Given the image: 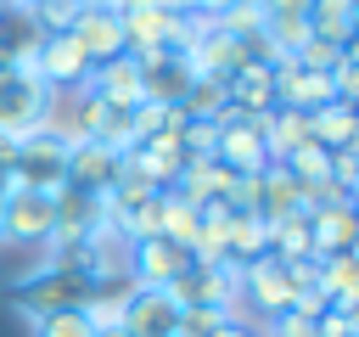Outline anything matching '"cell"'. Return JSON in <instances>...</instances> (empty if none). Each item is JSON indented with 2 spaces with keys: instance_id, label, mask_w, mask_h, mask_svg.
<instances>
[{
  "instance_id": "obj_25",
  "label": "cell",
  "mask_w": 359,
  "mask_h": 337,
  "mask_svg": "<svg viewBox=\"0 0 359 337\" xmlns=\"http://www.w3.org/2000/svg\"><path fill=\"white\" fill-rule=\"evenodd\" d=\"M236 326V309H180L174 337H224Z\"/></svg>"
},
{
  "instance_id": "obj_24",
  "label": "cell",
  "mask_w": 359,
  "mask_h": 337,
  "mask_svg": "<svg viewBox=\"0 0 359 337\" xmlns=\"http://www.w3.org/2000/svg\"><path fill=\"white\" fill-rule=\"evenodd\" d=\"M286 163V174L297 180V185H325L331 180V152L325 146H314V140H303L292 157H280Z\"/></svg>"
},
{
  "instance_id": "obj_11",
  "label": "cell",
  "mask_w": 359,
  "mask_h": 337,
  "mask_svg": "<svg viewBox=\"0 0 359 337\" xmlns=\"http://www.w3.org/2000/svg\"><path fill=\"white\" fill-rule=\"evenodd\" d=\"M129 337H174V326H180V303L168 298V292H157V286H135L129 298H123V320H118Z\"/></svg>"
},
{
  "instance_id": "obj_23",
  "label": "cell",
  "mask_w": 359,
  "mask_h": 337,
  "mask_svg": "<svg viewBox=\"0 0 359 337\" xmlns=\"http://www.w3.org/2000/svg\"><path fill=\"white\" fill-rule=\"evenodd\" d=\"M196 219H202V208H196V202H185L180 191H163V236H168V242H180L185 253H191Z\"/></svg>"
},
{
  "instance_id": "obj_9",
  "label": "cell",
  "mask_w": 359,
  "mask_h": 337,
  "mask_svg": "<svg viewBox=\"0 0 359 337\" xmlns=\"http://www.w3.org/2000/svg\"><path fill=\"white\" fill-rule=\"evenodd\" d=\"M185 264H191V253H185L180 242H168V236L129 242V281H135V286H157V292H168L174 275H180Z\"/></svg>"
},
{
  "instance_id": "obj_27",
  "label": "cell",
  "mask_w": 359,
  "mask_h": 337,
  "mask_svg": "<svg viewBox=\"0 0 359 337\" xmlns=\"http://www.w3.org/2000/svg\"><path fill=\"white\" fill-rule=\"evenodd\" d=\"M331 95H337V101H353V95H359V56H353V51L331 67Z\"/></svg>"
},
{
  "instance_id": "obj_8",
  "label": "cell",
  "mask_w": 359,
  "mask_h": 337,
  "mask_svg": "<svg viewBox=\"0 0 359 337\" xmlns=\"http://www.w3.org/2000/svg\"><path fill=\"white\" fill-rule=\"evenodd\" d=\"M62 28L84 45V56H90L95 67L112 62V56H123V17H118V6H79Z\"/></svg>"
},
{
  "instance_id": "obj_20",
  "label": "cell",
  "mask_w": 359,
  "mask_h": 337,
  "mask_svg": "<svg viewBox=\"0 0 359 337\" xmlns=\"http://www.w3.org/2000/svg\"><path fill=\"white\" fill-rule=\"evenodd\" d=\"M264 253H269V225H264L258 213H236V208H230V253H224V258L241 270V264H252V258H264Z\"/></svg>"
},
{
  "instance_id": "obj_17",
  "label": "cell",
  "mask_w": 359,
  "mask_h": 337,
  "mask_svg": "<svg viewBox=\"0 0 359 337\" xmlns=\"http://www.w3.org/2000/svg\"><path fill=\"white\" fill-rule=\"evenodd\" d=\"M303 22H309V34H314V39H325V45H342V51H353V28H359V0H309Z\"/></svg>"
},
{
  "instance_id": "obj_12",
  "label": "cell",
  "mask_w": 359,
  "mask_h": 337,
  "mask_svg": "<svg viewBox=\"0 0 359 337\" xmlns=\"http://www.w3.org/2000/svg\"><path fill=\"white\" fill-rule=\"evenodd\" d=\"M252 213L264 225H280V219L303 213V185L286 174V163H269V168L252 174Z\"/></svg>"
},
{
  "instance_id": "obj_14",
  "label": "cell",
  "mask_w": 359,
  "mask_h": 337,
  "mask_svg": "<svg viewBox=\"0 0 359 337\" xmlns=\"http://www.w3.org/2000/svg\"><path fill=\"white\" fill-rule=\"evenodd\" d=\"M309 236H314V258H325V253H353V242H359V213H353V202L337 197V202L309 208Z\"/></svg>"
},
{
  "instance_id": "obj_13",
  "label": "cell",
  "mask_w": 359,
  "mask_h": 337,
  "mask_svg": "<svg viewBox=\"0 0 359 337\" xmlns=\"http://www.w3.org/2000/svg\"><path fill=\"white\" fill-rule=\"evenodd\" d=\"M101 107H118V112H135L140 101H146V90H140V62L135 56H112V62H101L95 73H90V84H84Z\"/></svg>"
},
{
  "instance_id": "obj_4",
  "label": "cell",
  "mask_w": 359,
  "mask_h": 337,
  "mask_svg": "<svg viewBox=\"0 0 359 337\" xmlns=\"http://www.w3.org/2000/svg\"><path fill=\"white\" fill-rule=\"evenodd\" d=\"M34 73H39L45 90L56 95V90H84L90 73H95V62L84 56V45H79L67 28H50V34H39V45H34Z\"/></svg>"
},
{
  "instance_id": "obj_31",
  "label": "cell",
  "mask_w": 359,
  "mask_h": 337,
  "mask_svg": "<svg viewBox=\"0 0 359 337\" xmlns=\"http://www.w3.org/2000/svg\"><path fill=\"white\" fill-rule=\"evenodd\" d=\"M264 11H269V17H303L309 0H264Z\"/></svg>"
},
{
  "instance_id": "obj_10",
  "label": "cell",
  "mask_w": 359,
  "mask_h": 337,
  "mask_svg": "<svg viewBox=\"0 0 359 337\" xmlns=\"http://www.w3.org/2000/svg\"><path fill=\"white\" fill-rule=\"evenodd\" d=\"M123 168V152L101 146V140H67V185L73 191H90V197H107L112 180Z\"/></svg>"
},
{
  "instance_id": "obj_30",
  "label": "cell",
  "mask_w": 359,
  "mask_h": 337,
  "mask_svg": "<svg viewBox=\"0 0 359 337\" xmlns=\"http://www.w3.org/2000/svg\"><path fill=\"white\" fill-rule=\"evenodd\" d=\"M269 337H320V331H314V320H303V315H292V309H286V315H275V320H269Z\"/></svg>"
},
{
  "instance_id": "obj_32",
  "label": "cell",
  "mask_w": 359,
  "mask_h": 337,
  "mask_svg": "<svg viewBox=\"0 0 359 337\" xmlns=\"http://www.w3.org/2000/svg\"><path fill=\"white\" fill-rule=\"evenodd\" d=\"M11 163H17V140L0 135V180H6V185H11Z\"/></svg>"
},
{
  "instance_id": "obj_26",
  "label": "cell",
  "mask_w": 359,
  "mask_h": 337,
  "mask_svg": "<svg viewBox=\"0 0 359 337\" xmlns=\"http://www.w3.org/2000/svg\"><path fill=\"white\" fill-rule=\"evenodd\" d=\"M34 337H95V320L84 309H56L34 320Z\"/></svg>"
},
{
  "instance_id": "obj_5",
  "label": "cell",
  "mask_w": 359,
  "mask_h": 337,
  "mask_svg": "<svg viewBox=\"0 0 359 337\" xmlns=\"http://www.w3.org/2000/svg\"><path fill=\"white\" fill-rule=\"evenodd\" d=\"M180 309H236L241 298V270L236 264H185L168 286Z\"/></svg>"
},
{
  "instance_id": "obj_21",
  "label": "cell",
  "mask_w": 359,
  "mask_h": 337,
  "mask_svg": "<svg viewBox=\"0 0 359 337\" xmlns=\"http://www.w3.org/2000/svg\"><path fill=\"white\" fill-rule=\"evenodd\" d=\"M269 258L280 264H297V258H314V236H309V213H292L280 225H269Z\"/></svg>"
},
{
  "instance_id": "obj_19",
  "label": "cell",
  "mask_w": 359,
  "mask_h": 337,
  "mask_svg": "<svg viewBox=\"0 0 359 337\" xmlns=\"http://www.w3.org/2000/svg\"><path fill=\"white\" fill-rule=\"evenodd\" d=\"M320 292L331 309H359V253H325L320 258Z\"/></svg>"
},
{
  "instance_id": "obj_22",
  "label": "cell",
  "mask_w": 359,
  "mask_h": 337,
  "mask_svg": "<svg viewBox=\"0 0 359 337\" xmlns=\"http://www.w3.org/2000/svg\"><path fill=\"white\" fill-rule=\"evenodd\" d=\"M224 107H230V101H224V84H219V79H191L185 95H180V112L196 118V124H213Z\"/></svg>"
},
{
  "instance_id": "obj_1",
  "label": "cell",
  "mask_w": 359,
  "mask_h": 337,
  "mask_svg": "<svg viewBox=\"0 0 359 337\" xmlns=\"http://www.w3.org/2000/svg\"><path fill=\"white\" fill-rule=\"evenodd\" d=\"M50 124V90L34 73V62H0V135L22 140Z\"/></svg>"
},
{
  "instance_id": "obj_6",
  "label": "cell",
  "mask_w": 359,
  "mask_h": 337,
  "mask_svg": "<svg viewBox=\"0 0 359 337\" xmlns=\"http://www.w3.org/2000/svg\"><path fill=\"white\" fill-rule=\"evenodd\" d=\"M50 202H56V230H50V247L56 253H79L90 236L107 230V202L101 197L62 185V191H50Z\"/></svg>"
},
{
  "instance_id": "obj_29",
  "label": "cell",
  "mask_w": 359,
  "mask_h": 337,
  "mask_svg": "<svg viewBox=\"0 0 359 337\" xmlns=\"http://www.w3.org/2000/svg\"><path fill=\"white\" fill-rule=\"evenodd\" d=\"M353 180H359V152H353V146H342V152H331V185L353 197Z\"/></svg>"
},
{
  "instance_id": "obj_15",
  "label": "cell",
  "mask_w": 359,
  "mask_h": 337,
  "mask_svg": "<svg viewBox=\"0 0 359 337\" xmlns=\"http://www.w3.org/2000/svg\"><path fill=\"white\" fill-rule=\"evenodd\" d=\"M241 298H252L269 320L275 315H286L292 309V275H286V264L280 258H252V264H241Z\"/></svg>"
},
{
  "instance_id": "obj_16",
  "label": "cell",
  "mask_w": 359,
  "mask_h": 337,
  "mask_svg": "<svg viewBox=\"0 0 359 337\" xmlns=\"http://www.w3.org/2000/svg\"><path fill=\"white\" fill-rule=\"evenodd\" d=\"M135 62H140V90H146V101H157V107H180L185 84L196 79L180 51H157V56H135Z\"/></svg>"
},
{
  "instance_id": "obj_3",
  "label": "cell",
  "mask_w": 359,
  "mask_h": 337,
  "mask_svg": "<svg viewBox=\"0 0 359 337\" xmlns=\"http://www.w3.org/2000/svg\"><path fill=\"white\" fill-rule=\"evenodd\" d=\"M11 185L28 191H62L67 185V140L56 129H34L17 140V163H11Z\"/></svg>"
},
{
  "instance_id": "obj_28",
  "label": "cell",
  "mask_w": 359,
  "mask_h": 337,
  "mask_svg": "<svg viewBox=\"0 0 359 337\" xmlns=\"http://www.w3.org/2000/svg\"><path fill=\"white\" fill-rule=\"evenodd\" d=\"M314 331L320 337H359V309H325L314 320Z\"/></svg>"
},
{
  "instance_id": "obj_2",
  "label": "cell",
  "mask_w": 359,
  "mask_h": 337,
  "mask_svg": "<svg viewBox=\"0 0 359 337\" xmlns=\"http://www.w3.org/2000/svg\"><path fill=\"white\" fill-rule=\"evenodd\" d=\"M90 275H84V264H73V258H50L39 275H28V281H17V303H22V315H56V309H84V298H90Z\"/></svg>"
},
{
  "instance_id": "obj_7",
  "label": "cell",
  "mask_w": 359,
  "mask_h": 337,
  "mask_svg": "<svg viewBox=\"0 0 359 337\" xmlns=\"http://www.w3.org/2000/svg\"><path fill=\"white\" fill-rule=\"evenodd\" d=\"M50 230H56V202H50V191L11 185V191H6L0 242H50Z\"/></svg>"
},
{
  "instance_id": "obj_18",
  "label": "cell",
  "mask_w": 359,
  "mask_h": 337,
  "mask_svg": "<svg viewBox=\"0 0 359 337\" xmlns=\"http://www.w3.org/2000/svg\"><path fill=\"white\" fill-rule=\"evenodd\" d=\"M309 140L325 146V152H342V146H359V112L353 101H325L309 112Z\"/></svg>"
},
{
  "instance_id": "obj_35",
  "label": "cell",
  "mask_w": 359,
  "mask_h": 337,
  "mask_svg": "<svg viewBox=\"0 0 359 337\" xmlns=\"http://www.w3.org/2000/svg\"><path fill=\"white\" fill-rule=\"evenodd\" d=\"M6 191H11V185H6V180H0V219H6Z\"/></svg>"
},
{
  "instance_id": "obj_34",
  "label": "cell",
  "mask_w": 359,
  "mask_h": 337,
  "mask_svg": "<svg viewBox=\"0 0 359 337\" xmlns=\"http://www.w3.org/2000/svg\"><path fill=\"white\" fill-rule=\"evenodd\" d=\"M224 337H258V331H252V326H241V320H236V326H230V331H224Z\"/></svg>"
},
{
  "instance_id": "obj_33",
  "label": "cell",
  "mask_w": 359,
  "mask_h": 337,
  "mask_svg": "<svg viewBox=\"0 0 359 337\" xmlns=\"http://www.w3.org/2000/svg\"><path fill=\"white\" fill-rule=\"evenodd\" d=\"M95 337H129L123 326H95Z\"/></svg>"
}]
</instances>
